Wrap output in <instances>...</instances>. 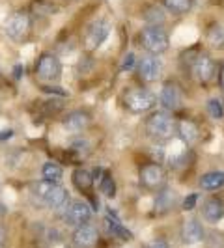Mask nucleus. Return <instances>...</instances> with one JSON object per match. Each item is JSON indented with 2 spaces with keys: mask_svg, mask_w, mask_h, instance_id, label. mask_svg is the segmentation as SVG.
Returning <instances> with one entry per match:
<instances>
[{
  "mask_svg": "<svg viewBox=\"0 0 224 248\" xmlns=\"http://www.w3.org/2000/svg\"><path fill=\"white\" fill-rule=\"evenodd\" d=\"M105 230H107V233L111 237H118V239H122V241H129V239L133 237L129 230H125L124 226L118 222L116 218H111V217L105 218Z\"/></svg>",
  "mask_w": 224,
  "mask_h": 248,
  "instance_id": "a211bd4d",
  "label": "nucleus"
},
{
  "mask_svg": "<svg viewBox=\"0 0 224 248\" xmlns=\"http://www.w3.org/2000/svg\"><path fill=\"white\" fill-rule=\"evenodd\" d=\"M90 217H92V211H90L88 203H84V202H73L67 207L65 215H64V220H65L67 226H75L77 228V226L88 224Z\"/></svg>",
  "mask_w": 224,
  "mask_h": 248,
  "instance_id": "9d476101",
  "label": "nucleus"
},
{
  "mask_svg": "<svg viewBox=\"0 0 224 248\" xmlns=\"http://www.w3.org/2000/svg\"><path fill=\"white\" fill-rule=\"evenodd\" d=\"M52 185H54V183H49V181H39V183H34V185H32V192L36 194L37 198L43 200V196L47 194V190H49Z\"/></svg>",
  "mask_w": 224,
  "mask_h": 248,
  "instance_id": "bb28decb",
  "label": "nucleus"
},
{
  "mask_svg": "<svg viewBox=\"0 0 224 248\" xmlns=\"http://www.w3.org/2000/svg\"><path fill=\"white\" fill-rule=\"evenodd\" d=\"M41 174L45 177V181L49 183H58L62 179V166L56 164V162H45L43 168H41Z\"/></svg>",
  "mask_w": 224,
  "mask_h": 248,
  "instance_id": "4be33fe9",
  "label": "nucleus"
},
{
  "mask_svg": "<svg viewBox=\"0 0 224 248\" xmlns=\"http://www.w3.org/2000/svg\"><path fill=\"white\" fill-rule=\"evenodd\" d=\"M155 95L146 90V88H133L129 90L124 95V103L127 107V110L133 112V114H142V112H148L149 108H153L155 105Z\"/></svg>",
  "mask_w": 224,
  "mask_h": 248,
  "instance_id": "7ed1b4c3",
  "label": "nucleus"
},
{
  "mask_svg": "<svg viewBox=\"0 0 224 248\" xmlns=\"http://www.w3.org/2000/svg\"><path fill=\"white\" fill-rule=\"evenodd\" d=\"M174 202H176V192L170 190V188H162L161 192L157 194V200H155V213H168L172 207H174Z\"/></svg>",
  "mask_w": 224,
  "mask_h": 248,
  "instance_id": "f3484780",
  "label": "nucleus"
},
{
  "mask_svg": "<svg viewBox=\"0 0 224 248\" xmlns=\"http://www.w3.org/2000/svg\"><path fill=\"white\" fill-rule=\"evenodd\" d=\"M92 122L90 114L82 110H73L69 112L65 118H64V129L69 131V133H79V131H84L88 125Z\"/></svg>",
  "mask_w": 224,
  "mask_h": 248,
  "instance_id": "f8f14e48",
  "label": "nucleus"
},
{
  "mask_svg": "<svg viewBox=\"0 0 224 248\" xmlns=\"http://www.w3.org/2000/svg\"><path fill=\"white\" fill-rule=\"evenodd\" d=\"M162 73V63L161 60L157 58V56H153V54H148V56H144L140 63H138V75H140V78L142 80H146V82H153V80H157Z\"/></svg>",
  "mask_w": 224,
  "mask_h": 248,
  "instance_id": "9b49d317",
  "label": "nucleus"
},
{
  "mask_svg": "<svg viewBox=\"0 0 224 248\" xmlns=\"http://www.w3.org/2000/svg\"><path fill=\"white\" fill-rule=\"evenodd\" d=\"M146 131L153 140H170L176 133L174 120L164 112H155L146 120Z\"/></svg>",
  "mask_w": 224,
  "mask_h": 248,
  "instance_id": "f257e3e1",
  "label": "nucleus"
},
{
  "mask_svg": "<svg viewBox=\"0 0 224 248\" xmlns=\"http://www.w3.org/2000/svg\"><path fill=\"white\" fill-rule=\"evenodd\" d=\"M202 239H204V228H202V224L198 220L191 218V220L183 222V226H181V241L185 245H196Z\"/></svg>",
  "mask_w": 224,
  "mask_h": 248,
  "instance_id": "ddd939ff",
  "label": "nucleus"
},
{
  "mask_svg": "<svg viewBox=\"0 0 224 248\" xmlns=\"http://www.w3.org/2000/svg\"><path fill=\"white\" fill-rule=\"evenodd\" d=\"M140 45L155 56V54H161V52H164V50L168 49L170 39H168V34L162 30L161 26L148 25L140 32Z\"/></svg>",
  "mask_w": 224,
  "mask_h": 248,
  "instance_id": "f03ea898",
  "label": "nucleus"
},
{
  "mask_svg": "<svg viewBox=\"0 0 224 248\" xmlns=\"http://www.w3.org/2000/svg\"><path fill=\"white\" fill-rule=\"evenodd\" d=\"M62 110V103L58 99H49V103L45 105V112L47 114H54V112Z\"/></svg>",
  "mask_w": 224,
  "mask_h": 248,
  "instance_id": "c756f323",
  "label": "nucleus"
},
{
  "mask_svg": "<svg viewBox=\"0 0 224 248\" xmlns=\"http://www.w3.org/2000/svg\"><path fill=\"white\" fill-rule=\"evenodd\" d=\"M67 200H69L67 190L64 186L56 185V183L50 186L49 190H47V194L43 196V202L47 203V207H50V209H60V207H64L67 203Z\"/></svg>",
  "mask_w": 224,
  "mask_h": 248,
  "instance_id": "2eb2a0df",
  "label": "nucleus"
},
{
  "mask_svg": "<svg viewBox=\"0 0 224 248\" xmlns=\"http://www.w3.org/2000/svg\"><path fill=\"white\" fill-rule=\"evenodd\" d=\"M191 73H192V78L200 82V84H206L209 82L215 73H217V65L213 62L209 56L206 54H198L192 62H191Z\"/></svg>",
  "mask_w": 224,
  "mask_h": 248,
  "instance_id": "423d86ee",
  "label": "nucleus"
},
{
  "mask_svg": "<svg viewBox=\"0 0 224 248\" xmlns=\"http://www.w3.org/2000/svg\"><path fill=\"white\" fill-rule=\"evenodd\" d=\"M4 30H6V36L12 41H25L26 37L30 36L32 21L25 12H15L8 17Z\"/></svg>",
  "mask_w": 224,
  "mask_h": 248,
  "instance_id": "20e7f679",
  "label": "nucleus"
},
{
  "mask_svg": "<svg viewBox=\"0 0 224 248\" xmlns=\"http://www.w3.org/2000/svg\"><path fill=\"white\" fill-rule=\"evenodd\" d=\"M200 186L204 190H217L224 186V172H208L200 179Z\"/></svg>",
  "mask_w": 224,
  "mask_h": 248,
  "instance_id": "6ab92c4d",
  "label": "nucleus"
},
{
  "mask_svg": "<svg viewBox=\"0 0 224 248\" xmlns=\"http://www.w3.org/2000/svg\"><path fill=\"white\" fill-rule=\"evenodd\" d=\"M101 192L107 196V198H112L116 194V186H114V181H112L111 174H105L101 177V183H99Z\"/></svg>",
  "mask_w": 224,
  "mask_h": 248,
  "instance_id": "a878e982",
  "label": "nucleus"
},
{
  "mask_svg": "<svg viewBox=\"0 0 224 248\" xmlns=\"http://www.w3.org/2000/svg\"><path fill=\"white\" fill-rule=\"evenodd\" d=\"M219 78H221V84H223V88H224V65L221 67V75H219Z\"/></svg>",
  "mask_w": 224,
  "mask_h": 248,
  "instance_id": "e433bc0d",
  "label": "nucleus"
},
{
  "mask_svg": "<svg viewBox=\"0 0 224 248\" xmlns=\"http://www.w3.org/2000/svg\"><path fill=\"white\" fill-rule=\"evenodd\" d=\"M6 211H8V209H6V207H4V205H2V203H0V218H2V217H4V215H6Z\"/></svg>",
  "mask_w": 224,
  "mask_h": 248,
  "instance_id": "4c0bfd02",
  "label": "nucleus"
},
{
  "mask_svg": "<svg viewBox=\"0 0 224 248\" xmlns=\"http://www.w3.org/2000/svg\"><path fill=\"white\" fill-rule=\"evenodd\" d=\"M208 112L215 120H223L224 118V105L221 99H209L208 101Z\"/></svg>",
  "mask_w": 224,
  "mask_h": 248,
  "instance_id": "393cba45",
  "label": "nucleus"
},
{
  "mask_svg": "<svg viewBox=\"0 0 224 248\" xmlns=\"http://www.w3.org/2000/svg\"><path fill=\"white\" fill-rule=\"evenodd\" d=\"M177 131H179V137H181V140L183 142H187V144H192L196 138H198V127L192 124L191 120H183V122H179V125H177Z\"/></svg>",
  "mask_w": 224,
  "mask_h": 248,
  "instance_id": "aec40b11",
  "label": "nucleus"
},
{
  "mask_svg": "<svg viewBox=\"0 0 224 248\" xmlns=\"http://www.w3.org/2000/svg\"><path fill=\"white\" fill-rule=\"evenodd\" d=\"M202 215H204V218L208 220V222H219L221 218H223L224 215V203L223 200L219 198H209L206 203H204V207H202Z\"/></svg>",
  "mask_w": 224,
  "mask_h": 248,
  "instance_id": "dca6fc26",
  "label": "nucleus"
},
{
  "mask_svg": "<svg viewBox=\"0 0 224 248\" xmlns=\"http://www.w3.org/2000/svg\"><path fill=\"white\" fill-rule=\"evenodd\" d=\"M162 4H164L166 10H170L172 13H177V15L187 13L192 8V0H162Z\"/></svg>",
  "mask_w": 224,
  "mask_h": 248,
  "instance_id": "b1692460",
  "label": "nucleus"
},
{
  "mask_svg": "<svg viewBox=\"0 0 224 248\" xmlns=\"http://www.w3.org/2000/svg\"><path fill=\"white\" fill-rule=\"evenodd\" d=\"M164 177L166 174H164L161 164L151 162V164H146L140 168V183L148 190H157L159 186L164 185Z\"/></svg>",
  "mask_w": 224,
  "mask_h": 248,
  "instance_id": "0eeeda50",
  "label": "nucleus"
},
{
  "mask_svg": "<svg viewBox=\"0 0 224 248\" xmlns=\"http://www.w3.org/2000/svg\"><path fill=\"white\" fill-rule=\"evenodd\" d=\"M224 247V235L219 232H213L208 237V248H223Z\"/></svg>",
  "mask_w": 224,
  "mask_h": 248,
  "instance_id": "c85d7f7f",
  "label": "nucleus"
},
{
  "mask_svg": "<svg viewBox=\"0 0 224 248\" xmlns=\"http://www.w3.org/2000/svg\"><path fill=\"white\" fill-rule=\"evenodd\" d=\"M73 245L79 248H94L97 239H99V232L96 226L92 224H82V226H77L73 232Z\"/></svg>",
  "mask_w": 224,
  "mask_h": 248,
  "instance_id": "1a4fd4ad",
  "label": "nucleus"
},
{
  "mask_svg": "<svg viewBox=\"0 0 224 248\" xmlns=\"http://www.w3.org/2000/svg\"><path fill=\"white\" fill-rule=\"evenodd\" d=\"M146 248H170L168 247V243L166 241H162V239H157V241H151Z\"/></svg>",
  "mask_w": 224,
  "mask_h": 248,
  "instance_id": "f704fd0d",
  "label": "nucleus"
},
{
  "mask_svg": "<svg viewBox=\"0 0 224 248\" xmlns=\"http://www.w3.org/2000/svg\"><path fill=\"white\" fill-rule=\"evenodd\" d=\"M208 41L213 49H224V25H213L208 30Z\"/></svg>",
  "mask_w": 224,
  "mask_h": 248,
  "instance_id": "5701e85b",
  "label": "nucleus"
},
{
  "mask_svg": "<svg viewBox=\"0 0 224 248\" xmlns=\"http://www.w3.org/2000/svg\"><path fill=\"white\" fill-rule=\"evenodd\" d=\"M13 135V131H4V133H0V140H4V138H10Z\"/></svg>",
  "mask_w": 224,
  "mask_h": 248,
  "instance_id": "c9c22d12",
  "label": "nucleus"
},
{
  "mask_svg": "<svg viewBox=\"0 0 224 248\" xmlns=\"http://www.w3.org/2000/svg\"><path fill=\"white\" fill-rule=\"evenodd\" d=\"M71 181H73V185L79 190H88L92 186V183H94V175L90 174L88 170H84V168H79L71 175Z\"/></svg>",
  "mask_w": 224,
  "mask_h": 248,
  "instance_id": "412c9836",
  "label": "nucleus"
},
{
  "mask_svg": "<svg viewBox=\"0 0 224 248\" xmlns=\"http://www.w3.org/2000/svg\"><path fill=\"white\" fill-rule=\"evenodd\" d=\"M43 92L45 93H52V95H60V97H64L65 95V92L64 90H60V88H56V86H43Z\"/></svg>",
  "mask_w": 224,
  "mask_h": 248,
  "instance_id": "72a5a7b5",
  "label": "nucleus"
},
{
  "mask_svg": "<svg viewBox=\"0 0 224 248\" xmlns=\"http://www.w3.org/2000/svg\"><path fill=\"white\" fill-rule=\"evenodd\" d=\"M6 243H8V230H6V226L0 222V248L6 247Z\"/></svg>",
  "mask_w": 224,
  "mask_h": 248,
  "instance_id": "473e14b6",
  "label": "nucleus"
},
{
  "mask_svg": "<svg viewBox=\"0 0 224 248\" xmlns=\"http://www.w3.org/2000/svg\"><path fill=\"white\" fill-rule=\"evenodd\" d=\"M133 67H135V54L127 52V56L124 58V63H122V71H131Z\"/></svg>",
  "mask_w": 224,
  "mask_h": 248,
  "instance_id": "7c9ffc66",
  "label": "nucleus"
},
{
  "mask_svg": "<svg viewBox=\"0 0 224 248\" xmlns=\"http://www.w3.org/2000/svg\"><path fill=\"white\" fill-rule=\"evenodd\" d=\"M36 75L45 82H54L62 75V63L52 52H43L36 62Z\"/></svg>",
  "mask_w": 224,
  "mask_h": 248,
  "instance_id": "39448f33",
  "label": "nucleus"
},
{
  "mask_svg": "<svg viewBox=\"0 0 224 248\" xmlns=\"http://www.w3.org/2000/svg\"><path fill=\"white\" fill-rule=\"evenodd\" d=\"M146 19H148L149 26H157V23H162V21H164V15L161 13L159 8H151V12L146 13Z\"/></svg>",
  "mask_w": 224,
  "mask_h": 248,
  "instance_id": "cd10ccee",
  "label": "nucleus"
},
{
  "mask_svg": "<svg viewBox=\"0 0 224 248\" xmlns=\"http://www.w3.org/2000/svg\"><path fill=\"white\" fill-rule=\"evenodd\" d=\"M111 34V25L107 19H99L96 23H92L86 32V49L96 50L103 45V41Z\"/></svg>",
  "mask_w": 224,
  "mask_h": 248,
  "instance_id": "6e6552de",
  "label": "nucleus"
},
{
  "mask_svg": "<svg viewBox=\"0 0 224 248\" xmlns=\"http://www.w3.org/2000/svg\"><path fill=\"white\" fill-rule=\"evenodd\" d=\"M196 202H198V194H191V196H187L185 202H183V209H185V211H191V209H194Z\"/></svg>",
  "mask_w": 224,
  "mask_h": 248,
  "instance_id": "2f4dec72",
  "label": "nucleus"
},
{
  "mask_svg": "<svg viewBox=\"0 0 224 248\" xmlns=\"http://www.w3.org/2000/svg\"><path fill=\"white\" fill-rule=\"evenodd\" d=\"M181 101H183V95L179 92V88L176 84H166L161 92V105L166 108V110H177L181 107Z\"/></svg>",
  "mask_w": 224,
  "mask_h": 248,
  "instance_id": "4468645a",
  "label": "nucleus"
}]
</instances>
